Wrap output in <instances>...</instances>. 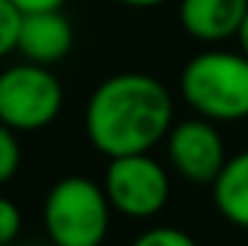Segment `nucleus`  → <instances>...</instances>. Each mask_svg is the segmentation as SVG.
<instances>
[{
	"mask_svg": "<svg viewBox=\"0 0 248 246\" xmlns=\"http://www.w3.org/2000/svg\"><path fill=\"white\" fill-rule=\"evenodd\" d=\"M110 200L90 177H61L44 200V226L52 246H101L110 232Z\"/></svg>",
	"mask_w": 248,
	"mask_h": 246,
	"instance_id": "3",
	"label": "nucleus"
},
{
	"mask_svg": "<svg viewBox=\"0 0 248 246\" xmlns=\"http://www.w3.org/2000/svg\"><path fill=\"white\" fill-rule=\"evenodd\" d=\"M217 211L237 229H248V148L228 157L211 183Z\"/></svg>",
	"mask_w": 248,
	"mask_h": 246,
	"instance_id": "9",
	"label": "nucleus"
},
{
	"mask_svg": "<svg viewBox=\"0 0 248 246\" xmlns=\"http://www.w3.org/2000/svg\"><path fill=\"white\" fill-rule=\"evenodd\" d=\"M237 41H240V50L248 55V15H246V20H243V26H240V35H237Z\"/></svg>",
	"mask_w": 248,
	"mask_h": 246,
	"instance_id": "16",
	"label": "nucleus"
},
{
	"mask_svg": "<svg viewBox=\"0 0 248 246\" xmlns=\"http://www.w3.org/2000/svg\"><path fill=\"white\" fill-rule=\"evenodd\" d=\"M66 0H12V6L20 15H35V12H58Z\"/></svg>",
	"mask_w": 248,
	"mask_h": 246,
	"instance_id": "14",
	"label": "nucleus"
},
{
	"mask_svg": "<svg viewBox=\"0 0 248 246\" xmlns=\"http://www.w3.org/2000/svg\"><path fill=\"white\" fill-rule=\"evenodd\" d=\"M222 246H234V244H222Z\"/></svg>",
	"mask_w": 248,
	"mask_h": 246,
	"instance_id": "17",
	"label": "nucleus"
},
{
	"mask_svg": "<svg viewBox=\"0 0 248 246\" xmlns=\"http://www.w3.org/2000/svg\"><path fill=\"white\" fill-rule=\"evenodd\" d=\"M248 15V0H182L179 23L193 41L225 44L240 35Z\"/></svg>",
	"mask_w": 248,
	"mask_h": 246,
	"instance_id": "7",
	"label": "nucleus"
},
{
	"mask_svg": "<svg viewBox=\"0 0 248 246\" xmlns=\"http://www.w3.org/2000/svg\"><path fill=\"white\" fill-rule=\"evenodd\" d=\"M63 87L44 64H15L0 72V122L17 133L41 130L58 119Z\"/></svg>",
	"mask_w": 248,
	"mask_h": 246,
	"instance_id": "4",
	"label": "nucleus"
},
{
	"mask_svg": "<svg viewBox=\"0 0 248 246\" xmlns=\"http://www.w3.org/2000/svg\"><path fill=\"white\" fill-rule=\"evenodd\" d=\"M20 168V142L17 130L0 122V185L9 183Z\"/></svg>",
	"mask_w": 248,
	"mask_h": 246,
	"instance_id": "10",
	"label": "nucleus"
},
{
	"mask_svg": "<svg viewBox=\"0 0 248 246\" xmlns=\"http://www.w3.org/2000/svg\"><path fill=\"white\" fill-rule=\"evenodd\" d=\"M20 209L9 197H0V246L15 244V238L20 235Z\"/></svg>",
	"mask_w": 248,
	"mask_h": 246,
	"instance_id": "13",
	"label": "nucleus"
},
{
	"mask_svg": "<svg viewBox=\"0 0 248 246\" xmlns=\"http://www.w3.org/2000/svg\"><path fill=\"white\" fill-rule=\"evenodd\" d=\"M72 50V23L58 12H35L23 15L20 35H17V53L32 64L52 67Z\"/></svg>",
	"mask_w": 248,
	"mask_h": 246,
	"instance_id": "8",
	"label": "nucleus"
},
{
	"mask_svg": "<svg viewBox=\"0 0 248 246\" xmlns=\"http://www.w3.org/2000/svg\"><path fill=\"white\" fill-rule=\"evenodd\" d=\"M124 6H136V9H150V6H159V3H165V0H119Z\"/></svg>",
	"mask_w": 248,
	"mask_h": 246,
	"instance_id": "15",
	"label": "nucleus"
},
{
	"mask_svg": "<svg viewBox=\"0 0 248 246\" xmlns=\"http://www.w3.org/2000/svg\"><path fill=\"white\" fill-rule=\"evenodd\" d=\"M185 105L202 119H248V55L243 50H205L185 64L179 75Z\"/></svg>",
	"mask_w": 248,
	"mask_h": 246,
	"instance_id": "2",
	"label": "nucleus"
},
{
	"mask_svg": "<svg viewBox=\"0 0 248 246\" xmlns=\"http://www.w3.org/2000/svg\"><path fill=\"white\" fill-rule=\"evenodd\" d=\"M130 246H199L185 229L176 226H153L147 232H141Z\"/></svg>",
	"mask_w": 248,
	"mask_h": 246,
	"instance_id": "11",
	"label": "nucleus"
},
{
	"mask_svg": "<svg viewBox=\"0 0 248 246\" xmlns=\"http://www.w3.org/2000/svg\"><path fill=\"white\" fill-rule=\"evenodd\" d=\"M20 20H23V15L12 6V0H0V58L17 50Z\"/></svg>",
	"mask_w": 248,
	"mask_h": 246,
	"instance_id": "12",
	"label": "nucleus"
},
{
	"mask_svg": "<svg viewBox=\"0 0 248 246\" xmlns=\"http://www.w3.org/2000/svg\"><path fill=\"white\" fill-rule=\"evenodd\" d=\"M9 246H17V244H9Z\"/></svg>",
	"mask_w": 248,
	"mask_h": 246,
	"instance_id": "18",
	"label": "nucleus"
},
{
	"mask_svg": "<svg viewBox=\"0 0 248 246\" xmlns=\"http://www.w3.org/2000/svg\"><path fill=\"white\" fill-rule=\"evenodd\" d=\"M168 159L173 171L193 185H211L222 171L228 151L217 122L193 116L168 130Z\"/></svg>",
	"mask_w": 248,
	"mask_h": 246,
	"instance_id": "6",
	"label": "nucleus"
},
{
	"mask_svg": "<svg viewBox=\"0 0 248 246\" xmlns=\"http://www.w3.org/2000/svg\"><path fill=\"white\" fill-rule=\"evenodd\" d=\"M84 127L93 148L110 159L150 154L173 127V99L147 72H119L93 90Z\"/></svg>",
	"mask_w": 248,
	"mask_h": 246,
	"instance_id": "1",
	"label": "nucleus"
},
{
	"mask_svg": "<svg viewBox=\"0 0 248 246\" xmlns=\"http://www.w3.org/2000/svg\"><path fill=\"white\" fill-rule=\"evenodd\" d=\"M104 191L113 211L133 220H147L165 209L170 197V177L150 154L113 157L104 174Z\"/></svg>",
	"mask_w": 248,
	"mask_h": 246,
	"instance_id": "5",
	"label": "nucleus"
}]
</instances>
